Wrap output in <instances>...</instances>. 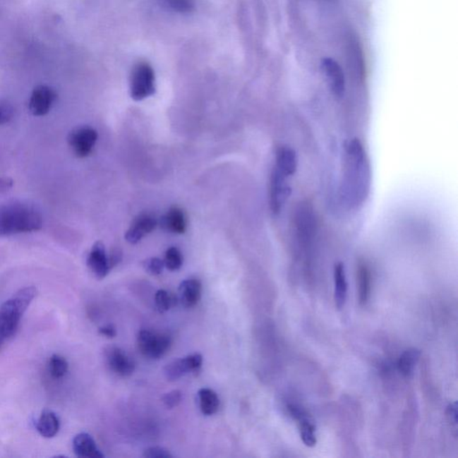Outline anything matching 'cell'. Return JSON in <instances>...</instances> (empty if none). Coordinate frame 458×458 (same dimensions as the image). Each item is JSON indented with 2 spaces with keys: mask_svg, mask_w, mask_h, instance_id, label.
I'll list each match as a JSON object with an SVG mask.
<instances>
[{
  "mask_svg": "<svg viewBox=\"0 0 458 458\" xmlns=\"http://www.w3.org/2000/svg\"><path fill=\"white\" fill-rule=\"evenodd\" d=\"M345 153L343 196L347 205L357 207L363 203L369 193L370 183L369 160L362 143L357 139H353L347 143Z\"/></svg>",
  "mask_w": 458,
  "mask_h": 458,
  "instance_id": "obj_1",
  "label": "cell"
},
{
  "mask_svg": "<svg viewBox=\"0 0 458 458\" xmlns=\"http://www.w3.org/2000/svg\"><path fill=\"white\" fill-rule=\"evenodd\" d=\"M357 279L359 287V302L361 306H366L370 297L372 291V276L366 264L361 263L357 270Z\"/></svg>",
  "mask_w": 458,
  "mask_h": 458,
  "instance_id": "obj_22",
  "label": "cell"
},
{
  "mask_svg": "<svg viewBox=\"0 0 458 458\" xmlns=\"http://www.w3.org/2000/svg\"><path fill=\"white\" fill-rule=\"evenodd\" d=\"M447 417L449 420L451 426L457 428V417H458V410H457V403L454 402L449 404L447 409Z\"/></svg>",
  "mask_w": 458,
  "mask_h": 458,
  "instance_id": "obj_32",
  "label": "cell"
},
{
  "mask_svg": "<svg viewBox=\"0 0 458 458\" xmlns=\"http://www.w3.org/2000/svg\"><path fill=\"white\" fill-rule=\"evenodd\" d=\"M421 351L417 349H409L402 354L399 361V370L404 377H409L419 362Z\"/></svg>",
  "mask_w": 458,
  "mask_h": 458,
  "instance_id": "obj_23",
  "label": "cell"
},
{
  "mask_svg": "<svg viewBox=\"0 0 458 458\" xmlns=\"http://www.w3.org/2000/svg\"><path fill=\"white\" fill-rule=\"evenodd\" d=\"M36 429L42 437L52 439L59 433L60 422L58 416L52 410L42 411L36 422Z\"/></svg>",
  "mask_w": 458,
  "mask_h": 458,
  "instance_id": "obj_18",
  "label": "cell"
},
{
  "mask_svg": "<svg viewBox=\"0 0 458 458\" xmlns=\"http://www.w3.org/2000/svg\"><path fill=\"white\" fill-rule=\"evenodd\" d=\"M143 457L148 458H169L173 457L172 454L168 450L162 447H149L143 453Z\"/></svg>",
  "mask_w": 458,
  "mask_h": 458,
  "instance_id": "obj_30",
  "label": "cell"
},
{
  "mask_svg": "<svg viewBox=\"0 0 458 458\" xmlns=\"http://www.w3.org/2000/svg\"><path fill=\"white\" fill-rule=\"evenodd\" d=\"M73 452L78 457L83 458H102L104 454L97 447L93 438L88 433L78 434L73 440Z\"/></svg>",
  "mask_w": 458,
  "mask_h": 458,
  "instance_id": "obj_13",
  "label": "cell"
},
{
  "mask_svg": "<svg viewBox=\"0 0 458 458\" xmlns=\"http://www.w3.org/2000/svg\"><path fill=\"white\" fill-rule=\"evenodd\" d=\"M171 337L168 334L143 330L137 336L140 352L150 359H159L171 346Z\"/></svg>",
  "mask_w": 458,
  "mask_h": 458,
  "instance_id": "obj_5",
  "label": "cell"
},
{
  "mask_svg": "<svg viewBox=\"0 0 458 458\" xmlns=\"http://www.w3.org/2000/svg\"><path fill=\"white\" fill-rule=\"evenodd\" d=\"M297 156L295 150L290 147H279L276 153L275 167L283 170L290 176L295 175L297 170Z\"/></svg>",
  "mask_w": 458,
  "mask_h": 458,
  "instance_id": "obj_20",
  "label": "cell"
},
{
  "mask_svg": "<svg viewBox=\"0 0 458 458\" xmlns=\"http://www.w3.org/2000/svg\"><path fill=\"white\" fill-rule=\"evenodd\" d=\"M157 224L158 222L152 214L143 213L136 217L126 233L125 237L127 242L132 245H136L143 237L149 235L156 229Z\"/></svg>",
  "mask_w": 458,
  "mask_h": 458,
  "instance_id": "obj_12",
  "label": "cell"
},
{
  "mask_svg": "<svg viewBox=\"0 0 458 458\" xmlns=\"http://www.w3.org/2000/svg\"><path fill=\"white\" fill-rule=\"evenodd\" d=\"M323 68L334 95L342 96L345 92V76L339 64L332 59H326L323 60Z\"/></svg>",
  "mask_w": 458,
  "mask_h": 458,
  "instance_id": "obj_16",
  "label": "cell"
},
{
  "mask_svg": "<svg viewBox=\"0 0 458 458\" xmlns=\"http://www.w3.org/2000/svg\"><path fill=\"white\" fill-rule=\"evenodd\" d=\"M99 333L100 335L108 337V339H113L116 336V330L113 325H107L100 327Z\"/></svg>",
  "mask_w": 458,
  "mask_h": 458,
  "instance_id": "obj_34",
  "label": "cell"
},
{
  "mask_svg": "<svg viewBox=\"0 0 458 458\" xmlns=\"http://www.w3.org/2000/svg\"><path fill=\"white\" fill-rule=\"evenodd\" d=\"M68 370V363L65 357L53 354L49 361V372L54 379H61Z\"/></svg>",
  "mask_w": 458,
  "mask_h": 458,
  "instance_id": "obj_24",
  "label": "cell"
},
{
  "mask_svg": "<svg viewBox=\"0 0 458 458\" xmlns=\"http://www.w3.org/2000/svg\"><path fill=\"white\" fill-rule=\"evenodd\" d=\"M167 1L171 8L181 13L191 12L195 6L193 0H167Z\"/></svg>",
  "mask_w": 458,
  "mask_h": 458,
  "instance_id": "obj_29",
  "label": "cell"
},
{
  "mask_svg": "<svg viewBox=\"0 0 458 458\" xmlns=\"http://www.w3.org/2000/svg\"><path fill=\"white\" fill-rule=\"evenodd\" d=\"M98 139V133L91 126H81L73 129L68 135V145L78 158L91 155Z\"/></svg>",
  "mask_w": 458,
  "mask_h": 458,
  "instance_id": "obj_7",
  "label": "cell"
},
{
  "mask_svg": "<svg viewBox=\"0 0 458 458\" xmlns=\"http://www.w3.org/2000/svg\"><path fill=\"white\" fill-rule=\"evenodd\" d=\"M87 265L97 279H102L108 275L112 267L102 242H96L92 247L87 257Z\"/></svg>",
  "mask_w": 458,
  "mask_h": 458,
  "instance_id": "obj_11",
  "label": "cell"
},
{
  "mask_svg": "<svg viewBox=\"0 0 458 458\" xmlns=\"http://www.w3.org/2000/svg\"><path fill=\"white\" fill-rule=\"evenodd\" d=\"M155 306L159 313L168 312L172 306H175V299L170 295L168 291L159 289L155 295Z\"/></svg>",
  "mask_w": 458,
  "mask_h": 458,
  "instance_id": "obj_26",
  "label": "cell"
},
{
  "mask_svg": "<svg viewBox=\"0 0 458 458\" xmlns=\"http://www.w3.org/2000/svg\"><path fill=\"white\" fill-rule=\"evenodd\" d=\"M143 266L146 272L150 273V275L158 276L159 274L162 273L165 264H164L162 260L155 257V258L145 260V262L143 263Z\"/></svg>",
  "mask_w": 458,
  "mask_h": 458,
  "instance_id": "obj_27",
  "label": "cell"
},
{
  "mask_svg": "<svg viewBox=\"0 0 458 458\" xmlns=\"http://www.w3.org/2000/svg\"><path fill=\"white\" fill-rule=\"evenodd\" d=\"M182 401V393L180 390H172L163 397L162 402L167 409H175Z\"/></svg>",
  "mask_w": 458,
  "mask_h": 458,
  "instance_id": "obj_28",
  "label": "cell"
},
{
  "mask_svg": "<svg viewBox=\"0 0 458 458\" xmlns=\"http://www.w3.org/2000/svg\"><path fill=\"white\" fill-rule=\"evenodd\" d=\"M56 93L47 85H39L33 90L30 98L29 109L33 116H45L55 102Z\"/></svg>",
  "mask_w": 458,
  "mask_h": 458,
  "instance_id": "obj_10",
  "label": "cell"
},
{
  "mask_svg": "<svg viewBox=\"0 0 458 458\" xmlns=\"http://www.w3.org/2000/svg\"><path fill=\"white\" fill-rule=\"evenodd\" d=\"M35 287H26L14 294L0 306V337L3 339L14 335L20 320L37 296Z\"/></svg>",
  "mask_w": 458,
  "mask_h": 458,
  "instance_id": "obj_3",
  "label": "cell"
},
{
  "mask_svg": "<svg viewBox=\"0 0 458 458\" xmlns=\"http://www.w3.org/2000/svg\"><path fill=\"white\" fill-rule=\"evenodd\" d=\"M162 226L164 229L168 230L169 232L182 235L186 231L187 227L185 213L179 207H171L169 212L163 216Z\"/></svg>",
  "mask_w": 458,
  "mask_h": 458,
  "instance_id": "obj_17",
  "label": "cell"
},
{
  "mask_svg": "<svg viewBox=\"0 0 458 458\" xmlns=\"http://www.w3.org/2000/svg\"><path fill=\"white\" fill-rule=\"evenodd\" d=\"M334 282H335V299L337 308L341 310L345 306L347 296V282L345 266L342 263H337L334 267Z\"/></svg>",
  "mask_w": 458,
  "mask_h": 458,
  "instance_id": "obj_19",
  "label": "cell"
},
{
  "mask_svg": "<svg viewBox=\"0 0 458 458\" xmlns=\"http://www.w3.org/2000/svg\"><path fill=\"white\" fill-rule=\"evenodd\" d=\"M42 215L35 205L12 202L0 205V237L39 231Z\"/></svg>",
  "mask_w": 458,
  "mask_h": 458,
  "instance_id": "obj_2",
  "label": "cell"
},
{
  "mask_svg": "<svg viewBox=\"0 0 458 458\" xmlns=\"http://www.w3.org/2000/svg\"><path fill=\"white\" fill-rule=\"evenodd\" d=\"M2 341H3L2 337H0V345H1V342H2Z\"/></svg>",
  "mask_w": 458,
  "mask_h": 458,
  "instance_id": "obj_35",
  "label": "cell"
},
{
  "mask_svg": "<svg viewBox=\"0 0 458 458\" xmlns=\"http://www.w3.org/2000/svg\"><path fill=\"white\" fill-rule=\"evenodd\" d=\"M292 176L274 166L270 183V205L274 214H279L289 198V179Z\"/></svg>",
  "mask_w": 458,
  "mask_h": 458,
  "instance_id": "obj_6",
  "label": "cell"
},
{
  "mask_svg": "<svg viewBox=\"0 0 458 458\" xmlns=\"http://www.w3.org/2000/svg\"><path fill=\"white\" fill-rule=\"evenodd\" d=\"M130 92L133 100H143L155 93V73L152 66L140 62L133 68L130 79Z\"/></svg>",
  "mask_w": 458,
  "mask_h": 458,
  "instance_id": "obj_4",
  "label": "cell"
},
{
  "mask_svg": "<svg viewBox=\"0 0 458 458\" xmlns=\"http://www.w3.org/2000/svg\"><path fill=\"white\" fill-rule=\"evenodd\" d=\"M289 409L292 416L299 420L300 436L302 438L304 445L310 447L315 446L317 443L316 430L313 423L307 419L306 414L299 407L292 404V406H289Z\"/></svg>",
  "mask_w": 458,
  "mask_h": 458,
  "instance_id": "obj_15",
  "label": "cell"
},
{
  "mask_svg": "<svg viewBox=\"0 0 458 458\" xmlns=\"http://www.w3.org/2000/svg\"><path fill=\"white\" fill-rule=\"evenodd\" d=\"M203 356L195 353L187 356L185 358L174 360L167 364L164 369L166 379L169 381L179 380L187 373H198L203 366Z\"/></svg>",
  "mask_w": 458,
  "mask_h": 458,
  "instance_id": "obj_8",
  "label": "cell"
},
{
  "mask_svg": "<svg viewBox=\"0 0 458 458\" xmlns=\"http://www.w3.org/2000/svg\"><path fill=\"white\" fill-rule=\"evenodd\" d=\"M200 409L205 416H212L218 412L219 399L213 390L203 387L198 391Z\"/></svg>",
  "mask_w": 458,
  "mask_h": 458,
  "instance_id": "obj_21",
  "label": "cell"
},
{
  "mask_svg": "<svg viewBox=\"0 0 458 458\" xmlns=\"http://www.w3.org/2000/svg\"><path fill=\"white\" fill-rule=\"evenodd\" d=\"M14 116V110L8 105L0 104V125L8 123Z\"/></svg>",
  "mask_w": 458,
  "mask_h": 458,
  "instance_id": "obj_31",
  "label": "cell"
},
{
  "mask_svg": "<svg viewBox=\"0 0 458 458\" xmlns=\"http://www.w3.org/2000/svg\"><path fill=\"white\" fill-rule=\"evenodd\" d=\"M105 356L110 370L118 375L128 377L135 372V362L119 347L109 346L105 351Z\"/></svg>",
  "mask_w": 458,
  "mask_h": 458,
  "instance_id": "obj_9",
  "label": "cell"
},
{
  "mask_svg": "<svg viewBox=\"0 0 458 458\" xmlns=\"http://www.w3.org/2000/svg\"><path fill=\"white\" fill-rule=\"evenodd\" d=\"M202 297V283L196 279L183 280L180 284L179 299L183 306L187 308L195 306Z\"/></svg>",
  "mask_w": 458,
  "mask_h": 458,
  "instance_id": "obj_14",
  "label": "cell"
},
{
  "mask_svg": "<svg viewBox=\"0 0 458 458\" xmlns=\"http://www.w3.org/2000/svg\"><path fill=\"white\" fill-rule=\"evenodd\" d=\"M167 269L170 272H176L183 265V255L176 247H170L166 251L165 259L163 260Z\"/></svg>",
  "mask_w": 458,
  "mask_h": 458,
  "instance_id": "obj_25",
  "label": "cell"
},
{
  "mask_svg": "<svg viewBox=\"0 0 458 458\" xmlns=\"http://www.w3.org/2000/svg\"><path fill=\"white\" fill-rule=\"evenodd\" d=\"M14 182L10 177H0V193H8L12 188Z\"/></svg>",
  "mask_w": 458,
  "mask_h": 458,
  "instance_id": "obj_33",
  "label": "cell"
}]
</instances>
